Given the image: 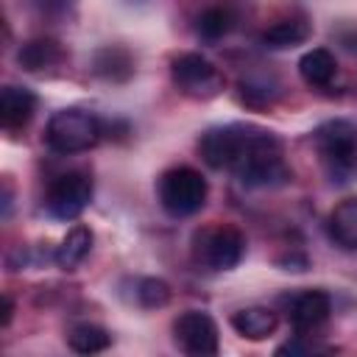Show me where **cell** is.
<instances>
[{"mask_svg": "<svg viewBox=\"0 0 357 357\" xmlns=\"http://www.w3.org/2000/svg\"><path fill=\"white\" fill-rule=\"evenodd\" d=\"M198 153L212 170H231L240 184L265 190L290 181L282 139L251 123L212 126L198 137Z\"/></svg>", "mask_w": 357, "mask_h": 357, "instance_id": "obj_1", "label": "cell"}, {"mask_svg": "<svg viewBox=\"0 0 357 357\" xmlns=\"http://www.w3.org/2000/svg\"><path fill=\"white\" fill-rule=\"evenodd\" d=\"M312 145L326 176L335 184L357 181V126L349 120H326L315 128Z\"/></svg>", "mask_w": 357, "mask_h": 357, "instance_id": "obj_2", "label": "cell"}, {"mask_svg": "<svg viewBox=\"0 0 357 357\" xmlns=\"http://www.w3.org/2000/svg\"><path fill=\"white\" fill-rule=\"evenodd\" d=\"M190 254H192V262L198 271H206V273L231 271L240 265V259L245 254V237L234 226L212 223L192 234Z\"/></svg>", "mask_w": 357, "mask_h": 357, "instance_id": "obj_3", "label": "cell"}, {"mask_svg": "<svg viewBox=\"0 0 357 357\" xmlns=\"http://www.w3.org/2000/svg\"><path fill=\"white\" fill-rule=\"evenodd\" d=\"M103 134L100 120L86 109H59L45 126V145L53 153L70 156L89 151Z\"/></svg>", "mask_w": 357, "mask_h": 357, "instance_id": "obj_4", "label": "cell"}, {"mask_svg": "<svg viewBox=\"0 0 357 357\" xmlns=\"http://www.w3.org/2000/svg\"><path fill=\"white\" fill-rule=\"evenodd\" d=\"M156 195L170 218H190L206 204V178L195 167L178 165L159 176Z\"/></svg>", "mask_w": 357, "mask_h": 357, "instance_id": "obj_5", "label": "cell"}, {"mask_svg": "<svg viewBox=\"0 0 357 357\" xmlns=\"http://www.w3.org/2000/svg\"><path fill=\"white\" fill-rule=\"evenodd\" d=\"M170 78L187 98L206 100L223 89V73L201 53H181L170 61Z\"/></svg>", "mask_w": 357, "mask_h": 357, "instance_id": "obj_6", "label": "cell"}, {"mask_svg": "<svg viewBox=\"0 0 357 357\" xmlns=\"http://www.w3.org/2000/svg\"><path fill=\"white\" fill-rule=\"evenodd\" d=\"M92 201V176L84 170L61 173L45 192V212L56 220H75Z\"/></svg>", "mask_w": 357, "mask_h": 357, "instance_id": "obj_7", "label": "cell"}, {"mask_svg": "<svg viewBox=\"0 0 357 357\" xmlns=\"http://www.w3.org/2000/svg\"><path fill=\"white\" fill-rule=\"evenodd\" d=\"M279 304L284 307V315H287L296 335L318 332L332 315V298L321 287H307V290L287 293V296L279 298Z\"/></svg>", "mask_w": 357, "mask_h": 357, "instance_id": "obj_8", "label": "cell"}, {"mask_svg": "<svg viewBox=\"0 0 357 357\" xmlns=\"http://www.w3.org/2000/svg\"><path fill=\"white\" fill-rule=\"evenodd\" d=\"M173 340L184 354L192 357H212L220 349L218 324L204 310H187L173 321Z\"/></svg>", "mask_w": 357, "mask_h": 357, "instance_id": "obj_9", "label": "cell"}, {"mask_svg": "<svg viewBox=\"0 0 357 357\" xmlns=\"http://www.w3.org/2000/svg\"><path fill=\"white\" fill-rule=\"evenodd\" d=\"M36 112V95L25 86H17V84H6L3 92H0V120H3V128L8 131H17L22 126L31 123Z\"/></svg>", "mask_w": 357, "mask_h": 357, "instance_id": "obj_10", "label": "cell"}, {"mask_svg": "<svg viewBox=\"0 0 357 357\" xmlns=\"http://www.w3.org/2000/svg\"><path fill=\"white\" fill-rule=\"evenodd\" d=\"M329 240L343 251H357V195L343 198L326 218Z\"/></svg>", "mask_w": 357, "mask_h": 357, "instance_id": "obj_11", "label": "cell"}, {"mask_svg": "<svg viewBox=\"0 0 357 357\" xmlns=\"http://www.w3.org/2000/svg\"><path fill=\"white\" fill-rule=\"evenodd\" d=\"M64 61V50L56 39L50 36H36V39H28L20 45L17 50V64L28 73H45L56 64Z\"/></svg>", "mask_w": 357, "mask_h": 357, "instance_id": "obj_12", "label": "cell"}, {"mask_svg": "<svg viewBox=\"0 0 357 357\" xmlns=\"http://www.w3.org/2000/svg\"><path fill=\"white\" fill-rule=\"evenodd\" d=\"M237 89H240V100H243L245 106H251V109H265V106H271V103L279 98L282 84H279V78H276L271 70H251V73H245V75L240 78Z\"/></svg>", "mask_w": 357, "mask_h": 357, "instance_id": "obj_13", "label": "cell"}, {"mask_svg": "<svg viewBox=\"0 0 357 357\" xmlns=\"http://www.w3.org/2000/svg\"><path fill=\"white\" fill-rule=\"evenodd\" d=\"M310 33H312V28L304 17H284L259 33V45L268 50H284V47H296V45L307 42Z\"/></svg>", "mask_w": 357, "mask_h": 357, "instance_id": "obj_14", "label": "cell"}, {"mask_svg": "<svg viewBox=\"0 0 357 357\" xmlns=\"http://www.w3.org/2000/svg\"><path fill=\"white\" fill-rule=\"evenodd\" d=\"M298 75L307 86L312 89H326L335 75H337V61L332 56V50L326 47H312L298 59Z\"/></svg>", "mask_w": 357, "mask_h": 357, "instance_id": "obj_15", "label": "cell"}, {"mask_svg": "<svg viewBox=\"0 0 357 357\" xmlns=\"http://www.w3.org/2000/svg\"><path fill=\"white\" fill-rule=\"evenodd\" d=\"M92 70H95V75H100L103 81L120 84V81H128V78L134 75V59H131V53H128L126 47H120V45H106V47H100V50L95 53Z\"/></svg>", "mask_w": 357, "mask_h": 357, "instance_id": "obj_16", "label": "cell"}, {"mask_svg": "<svg viewBox=\"0 0 357 357\" xmlns=\"http://www.w3.org/2000/svg\"><path fill=\"white\" fill-rule=\"evenodd\" d=\"M231 326L245 340H265L276 329V312L271 307H245L231 315Z\"/></svg>", "mask_w": 357, "mask_h": 357, "instance_id": "obj_17", "label": "cell"}, {"mask_svg": "<svg viewBox=\"0 0 357 357\" xmlns=\"http://www.w3.org/2000/svg\"><path fill=\"white\" fill-rule=\"evenodd\" d=\"M89 248H92V229L89 226H73L64 234V240L56 245L53 259H56V265L61 271H73L86 259Z\"/></svg>", "mask_w": 357, "mask_h": 357, "instance_id": "obj_18", "label": "cell"}, {"mask_svg": "<svg viewBox=\"0 0 357 357\" xmlns=\"http://www.w3.org/2000/svg\"><path fill=\"white\" fill-rule=\"evenodd\" d=\"M64 340L78 354H95V351H103L112 346V335L98 324H75L67 329Z\"/></svg>", "mask_w": 357, "mask_h": 357, "instance_id": "obj_19", "label": "cell"}, {"mask_svg": "<svg viewBox=\"0 0 357 357\" xmlns=\"http://www.w3.org/2000/svg\"><path fill=\"white\" fill-rule=\"evenodd\" d=\"M234 28V11L229 6H209L195 20V33L204 42H218Z\"/></svg>", "mask_w": 357, "mask_h": 357, "instance_id": "obj_20", "label": "cell"}, {"mask_svg": "<svg viewBox=\"0 0 357 357\" xmlns=\"http://www.w3.org/2000/svg\"><path fill=\"white\" fill-rule=\"evenodd\" d=\"M137 301H139L145 310L165 307V304L170 301V287H167V282L153 279V276L139 279V282H137Z\"/></svg>", "mask_w": 357, "mask_h": 357, "instance_id": "obj_21", "label": "cell"}, {"mask_svg": "<svg viewBox=\"0 0 357 357\" xmlns=\"http://www.w3.org/2000/svg\"><path fill=\"white\" fill-rule=\"evenodd\" d=\"M78 0H25L28 11L39 20H64L73 14Z\"/></svg>", "mask_w": 357, "mask_h": 357, "instance_id": "obj_22", "label": "cell"}, {"mask_svg": "<svg viewBox=\"0 0 357 357\" xmlns=\"http://www.w3.org/2000/svg\"><path fill=\"white\" fill-rule=\"evenodd\" d=\"M321 351H332V346L315 343V340H310V335H296L293 340L276 346V354H321Z\"/></svg>", "mask_w": 357, "mask_h": 357, "instance_id": "obj_23", "label": "cell"}, {"mask_svg": "<svg viewBox=\"0 0 357 357\" xmlns=\"http://www.w3.org/2000/svg\"><path fill=\"white\" fill-rule=\"evenodd\" d=\"M8 212H11V181L6 178L3 181V218H8Z\"/></svg>", "mask_w": 357, "mask_h": 357, "instance_id": "obj_24", "label": "cell"}, {"mask_svg": "<svg viewBox=\"0 0 357 357\" xmlns=\"http://www.w3.org/2000/svg\"><path fill=\"white\" fill-rule=\"evenodd\" d=\"M11 315H14V301L11 296H3V326L11 324Z\"/></svg>", "mask_w": 357, "mask_h": 357, "instance_id": "obj_25", "label": "cell"}]
</instances>
